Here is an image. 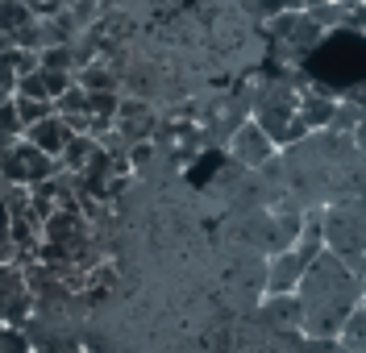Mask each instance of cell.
I'll return each mask as SVG.
<instances>
[{
    "instance_id": "obj_13",
    "label": "cell",
    "mask_w": 366,
    "mask_h": 353,
    "mask_svg": "<svg viewBox=\"0 0 366 353\" xmlns=\"http://www.w3.org/2000/svg\"><path fill=\"white\" fill-rule=\"evenodd\" d=\"M38 58H42V71H75V50H71L67 42L38 50Z\"/></svg>"
},
{
    "instance_id": "obj_7",
    "label": "cell",
    "mask_w": 366,
    "mask_h": 353,
    "mask_svg": "<svg viewBox=\"0 0 366 353\" xmlns=\"http://www.w3.org/2000/svg\"><path fill=\"white\" fill-rule=\"evenodd\" d=\"M75 83L88 92H117V67L109 58H92L88 67L75 71Z\"/></svg>"
},
{
    "instance_id": "obj_19",
    "label": "cell",
    "mask_w": 366,
    "mask_h": 353,
    "mask_svg": "<svg viewBox=\"0 0 366 353\" xmlns=\"http://www.w3.org/2000/svg\"><path fill=\"white\" fill-rule=\"evenodd\" d=\"M317 4H325V0H304V9H317Z\"/></svg>"
},
{
    "instance_id": "obj_9",
    "label": "cell",
    "mask_w": 366,
    "mask_h": 353,
    "mask_svg": "<svg viewBox=\"0 0 366 353\" xmlns=\"http://www.w3.org/2000/svg\"><path fill=\"white\" fill-rule=\"evenodd\" d=\"M96 150H100V141L92 138V133H75V138L67 141V150H63V158H59V163H63V170H75V175H79V170L92 163V154H96Z\"/></svg>"
},
{
    "instance_id": "obj_17",
    "label": "cell",
    "mask_w": 366,
    "mask_h": 353,
    "mask_svg": "<svg viewBox=\"0 0 366 353\" xmlns=\"http://www.w3.org/2000/svg\"><path fill=\"white\" fill-rule=\"evenodd\" d=\"M4 50H13V34H0V54Z\"/></svg>"
},
{
    "instance_id": "obj_15",
    "label": "cell",
    "mask_w": 366,
    "mask_h": 353,
    "mask_svg": "<svg viewBox=\"0 0 366 353\" xmlns=\"http://www.w3.org/2000/svg\"><path fill=\"white\" fill-rule=\"evenodd\" d=\"M13 96H29V100H50V88H46V75L34 71V75H21L17 79V92Z\"/></svg>"
},
{
    "instance_id": "obj_8",
    "label": "cell",
    "mask_w": 366,
    "mask_h": 353,
    "mask_svg": "<svg viewBox=\"0 0 366 353\" xmlns=\"http://www.w3.org/2000/svg\"><path fill=\"white\" fill-rule=\"evenodd\" d=\"M320 38H325V29H320L317 21H312V13H300V21H296V29H292V38L283 42V46L292 50L296 58H304L308 50H317L320 46Z\"/></svg>"
},
{
    "instance_id": "obj_20",
    "label": "cell",
    "mask_w": 366,
    "mask_h": 353,
    "mask_svg": "<svg viewBox=\"0 0 366 353\" xmlns=\"http://www.w3.org/2000/svg\"><path fill=\"white\" fill-rule=\"evenodd\" d=\"M342 4H345V9H354V4H362V0H342Z\"/></svg>"
},
{
    "instance_id": "obj_5",
    "label": "cell",
    "mask_w": 366,
    "mask_h": 353,
    "mask_svg": "<svg viewBox=\"0 0 366 353\" xmlns=\"http://www.w3.org/2000/svg\"><path fill=\"white\" fill-rule=\"evenodd\" d=\"M333 108H337V100L325 92H300V108L296 117L312 129V133H325L329 129V121H333Z\"/></svg>"
},
{
    "instance_id": "obj_3",
    "label": "cell",
    "mask_w": 366,
    "mask_h": 353,
    "mask_svg": "<svg viewBox=\"0 0 366 353\" xmlns=\"http://www.w3.org/2000/svg\"><path fill=\"white\" fill-rule=\"evenodd\" d=\"M274 154H279V145L274 138L258 125L254 117H246L237 129H233V138H229V158L233 166H246V170H258V166L274 163Z\"/></svg>"
},
{
    "instance_id": "obj_12",
    "label": "cell",
    "mask_w": 366,
    "mask_h": 353,
    "mask_svg": "<svg viewBox=\"0 0 366 353\" xmlns=\"http://www.w3.org/2000/svg\"><path fill=\"white\" fill-rule=\"evenodd\" d=\"M21 138H25V125H21V117H17V104L4 100V104H0V141L13 145V141H21Z\"/></svg>"
},
{
    "instance_id": "obj_16",
    "label": "cell",
    "mask_w": 366,
    "mask_h": 353,
    "mask_svg": "<svg viewBox=\"0 0 366 353\" xmlns=\"http://www.w3.org/2000/svg\"><path fill=\"white\" fill-rule=\"evenodd\" d=\"M0 88H9V92H17V46L4 50L0 54Z\"/></svg>"
},
{
    "instance_id": "obj_11",
    "label": "cell",
    "mask_w": 366,
    "mask_h": 353,
    "mask_svg": "<svg viewBox=\"0 0 366 353\" xmlns=\"http://www.w3.org/2000/svg\"><path fill=\"white\" fill-rule=\"evenodd\" d=\"M13 104H17V117H21L25 129H29V125H38V121H46L50 113H54V100H29V96H13Z\"/></svg>"
},
{
    "instance_id": "obj_1",
    "label": "cell",
    "mask_w": 366,
    "mask_h": 353,
    "mask_svg": "<svg viewBox=\"0 0 366 353\" xmlns=\"http://www.w3.org/2000/svg\"><path fill=\"white\" fill-rule=\"evenodd\" d=\"M296 300H300V329L312 341H337L345 320L362 307L366 282L345 266L342 254L320 250L317 262L308 266L304 282H300Z\"/></svg>"
},
{
    "instance_id": "obj_2",
    "label": "cell",
    "mask_w": 366,
    "mask_h": 353,
    "mask_svg": "<svg viewBox=\"0 0 366 353\" xmlns=\"http://www.w3.org/2000/svg\"><path fill=\"white\" fill-rule=\"evenodd\" d=\"M54 170H59V158L42 154L38 145H29L25 138H21V141H13V145L0 154V179H4V183L38 188V183H46Z\"/></svg>"
},
{
    "instance_id": "obj_14",
    "label": "cell",
    "mask_w": 366,
    "mask_h": 353,
    "mask_svg": "<svg viewBox=\"0 0 366 353\" xmlns=\"http://www.w3.org/2000/svg\"><path fill=\"white\" fill-rule=\"evenodd\" d=\"M121 96L117 92H88V117H117Z\"/></svg>"
},
{
    "instance_id": "obj_6",
    "label": "cell",
    "mask_w": 366,
    "mask_h": 353,
    "mask_svg": "<svg viewBox=\"0 0 366 353\" xmlns=\"http://www.w3.org/2000/svg\"><path fill=\"white\" fill-rule=\"evenodd\" d=\"M362 117L366 108L354 100V96H342L337 100V108H333V121H329V129L325 133H333V138H354L358 129H362Z\"/></svg>"
},
{
    "instance_id": "obj_18",
    "label": "cell",
    "mask_w": 366,
    "mask_h": 353,
    "mask_svg": "<svg viewBox=\"0 0 366 353\" xmlns=\"http://www.w3.org/2000/svg\"><path fill=\"white\" fill-rule=\"evenodd\" d=\"M4 100H13V92H9V88H0V104H4Z\"/></svg>"
},
{
    "instance_id": "obj_4",
    "label": "cell",
    "mask_w": 366,
    "mask_h": 353,
    "mask_svg": "<svg viewBox=\"0 0 366 353\" xmlns=\"http://www.w3.org/2000/svg\"><path fill=\"white\" fill-rule=\"evenodd\" d=\"M71 138H75V133H71V125L59 117V113H50L46 121H38V125H29V129H25V141H29V145H38V150L50 154V158H63V150H67Z\"/></svg>"
},
{
    "instance_id": "obj_10",
    "label": "cell",
    "mask_w": 366,
    "mask_h": 353,
    "mask_svg": "<svg viewBox=\"0 0 366 353\" xmlns=\"http://www.w3.org/2000/svg\"><path fill=\"white\" fill-rule=\"evenodd\" d=\"M29 17H38L29 0H0V34H17Z\"/></svg>"
}]
</instances>
